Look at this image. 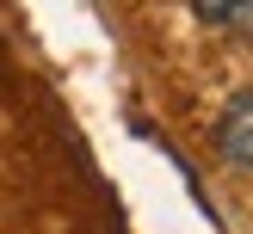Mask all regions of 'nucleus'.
Segmentation results:
<instances>
[{"mask_svg":"<svg viewBox=\"0 0 253 234\" xmlns=\"http://www.w3.org/2000/svg\"><path fill=\"white\" fill-rule=\"evenodd\" d=\"M216 148H222V160H235V167H247V172H253V86H241V93L222 105Z\"/></svg>","mask_w":253,"mask_h":234,"instance_id":"1","label":"nucleus"},{"mask_svg":"<svg viewBox=\"0 0 253 234\" xmlns=\"http://www.w3.org/2000/svg\"><path fill=\"white\" fill-rule=\"evenodd\" d=\"M198 25H210V31H235V37H253V0H222V6H198Z\"/></svg>","mask_w":253,"mask_h":234,"instance_id":"2","label":"nucleus"}]
</instances>
